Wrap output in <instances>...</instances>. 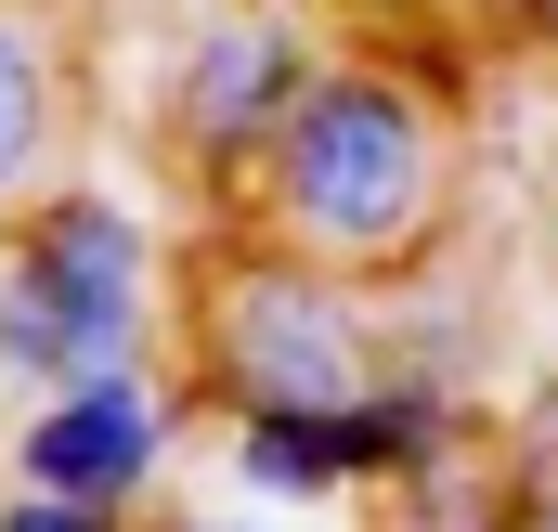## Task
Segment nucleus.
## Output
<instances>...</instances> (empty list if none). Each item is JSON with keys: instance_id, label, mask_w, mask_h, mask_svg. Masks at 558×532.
I'll return each mask as SVG.
<instances>
[{"instance_id": "4468645a", "label": "nucleus", "mask_w": 558, "mask_h": 532, "mask_svg": "<svg viewBox=\"0 0 558 532\" xmlns=\"http://www.w3.org/2000/svg\"><path fill=\"white\" fill-rule=\"evenodd\" d=\"M533 532H558V494H533Z\"/></svg>"}, {"instance_id": "39448f33", "label": "nucleus", "mask_w": 558, "mask_h": 532, "mask_svg": "<svg viewBox=\"0 0 558 532\" xmlns=\"http://www.w3.org/2000/svg\"><path fill=\"white\" fill-rule=\"evenodd\" d=\"M299 78H312V39H299V13H247V0H234L221 26H195V39H182L156 131H169V156H182L208 195H247V169H260V143L286 131Z\"/></svg>"}, {"instance_id": "1a4fd4ad", "label": "nucleus", "mask_w": 558, "mask_h": 532, "mask_svg": "<svg viewBox=\"0 0 558 532\" xmlns=\"http://www.w3.org/2000/svg\"><path fill=\"white\" fill-rule=\"evenodd\" d=\"M325 507H247V494H156L143 532H312Z\"/></svg>"}, {"instance_id": "6e6552de", "label": "nucleus", "mask_w": 558, "mask_h": 532, "mask_svg": "<svg viewBox=\"0 0 558 532\" xmlns=\"http://www.w3.org/2000/svg\"><path fill=\"white\" fill-rule=\"evenodd\" d=\"M221 481L247 507H351L325 402H247V415H221Z\"/></svg>"}, {"instance_id": "ddd939ff", "label": "nucleus", "mask_w": 558, "mask_h": 532, "mask_svg": "<svg viewBox=\"0 0 558 532\" xmlns=\"http://www.w3.org/2000/svg\"><path fill=\"white\" fill-rule=\"evenodd\" d=\"M247 13H325V0H247Z\"/></svg>"}, {"instance_id": "20e7f679", "label": "nucleus", "mask_w": 558, "mask_h": 532, "mask_svg": "<svg viewBox=\"0 0 558 532\" xmlns=\"http://www.w3.org/2000/svg\"><path fill=\"white\" fill-rule=\"evenodd\" d=\"M195 377L182 364H105V377H65L13 415V481L26 494H78V507H156L182 442H195Z\"/></svg>"}, {"instance_id": "f8f14e48", "label": "nucleus", "mask_w": 558, "mask_h": 532, "mask_svg": "<svg viewBox=\"0 0 558 532\" xmlns=\"http://www.w3.org/2000/svg\"><path fill=\"white\" fill-rule=\"evenodd\" d=\"M507 26H533V39H558V0H494Z\"/></svg>"}, {"instance_id": "423d86ee", "label": "nucleus", "mask_w": 558, "mask_h": 532, "mask_svg": "<svg viewBox=\"0 0 558 532\" xmlns=\"http://www.w3.org/2000/svg\"><path fill=\"white\" fill-rule=\"evenodd\" d=\"M325 428H338L351 494H416L441 468H468V442H481L468 390H454V377H403V364H377L351 402H325Z\"/></svg>"}, {"instance_id": "f257e3e1", "label": "nucleus", "mask_w": 558, "mask_h": 532, "mask_svg": "<svg viewBox=\"0 0 558 532\" xmlns=\"http://www.w3.org/2000/svg\"><path fill=\"white\" fill-rule=\"evenodd\" d=\"M247 195H260V234L299 247V261L325 273H403L441 234V195H454V131H441V92L403 78V65H377V52H312V78H299V105H286V131L260 143V169H247Z\"/></svg>"}, {"instance_id": "9d476101", "label": "nucleus", "mask_w": 558, "mask_h": 532, "mask_svg": "<svg viewBox=\"0 0 558 532\" xmlns=\"http://www.w3.org/2000/svg\"><path fill=\"white\" fill-rule=\"evenodd\" d=\"M0 532H143V507H78V494H26V481H0Z\"/></svg>"}, {"instance_id": "9b49d317", "label": "nucleus", "mask_w": 558, "mask_h": 532, "mask_svg": "<svg viewBox=\"0 0 558 532\" xmlns=\"http://www.w3.org/2000/svg\"><path fill=\"white\" fill-rule=\"evenodd\" d=\"M403 532H533V507H507V494H468L454 507V468H441V481H416V520Z\"/></svg>"}, {"instance_id": "f03ea898", "label": "nucleus", "mask_w": 558, "mask_h": 532, "mask_svg": "<svg viewBox=\"0 0 558 532\" xmlns=\"http://www.w3.org/2000/svg\"><path fill=\"white\" fill-rule=\"evenodd\" d=\"M156 338H169V247L118 182H52L0 221V402L156 364Z\"/></svg>"}, {"instance_id": "0eeeda50", "label": "nucleus", "mask_w": 558, "mask_h": 532, "mask_svg": "<svg viewBox=\"0 0 558 532\" xmlns=\"http://www.w3.org/2000/svg\"><path fill=\"white\" fill-rule=\"evenodd\" d=\"M65 131H78V52L39 0H0V221L65 182Z\"/></svg>"}, {"instance_id": "7ed1b4c3", "label": "nucleus", "mask_w": 558, "mask_h": 532, "mask_svg": "<svg viewBox=\"0 0 558 532\" xmlns=\"http://www.w3.org/2000/svg\"><path fill=\"white\" fill-rule=\"evenodd\" d=\"M182 377L208 415H247V402H351L377 377V312H364V273H325L247 234L195 273L182 299Z\"/></svg>"}]
</instances>
